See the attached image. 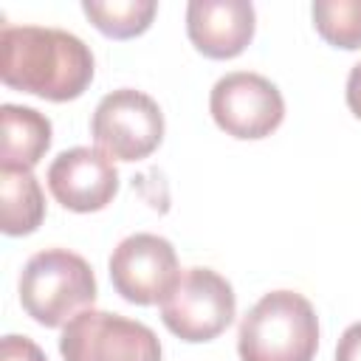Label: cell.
I'll return each instance as SVG.
<instances>
[{
  "label": "cell",
  "mask_w": 361,
  "mask_h": 361,
  "mask_svg": "<svg viewBox=\"0 0 361 361\" xmlns=\"http://www.w3.org/2000/svg\"><path fill=\"white\" fill-rule=\"evenodd\" d=\"M93 54L71 31L42 25H3L0 79L48 102L79 99L93 82Z\"/></svg>",
  "instance_id": "cell-1"
},
{
  "label": "cell",
  "mask_w": 361,
  "mask_h": 361,
  "mask_svg": "<svg viewBox=\"0 0 361 361\" xmlns=\"http://www.w3.org/2000/svg\"><path fill=\"white\" fill-rule=\"evenodd\" d=\"M319 319L296 290L265 293L240 322L237 353L243 361H313Z\"/></svg>",
  "instance_id": "cell-2"
},
{
  "label": "cell",
  "mask_w": 361,
  "mask_h": 361,
  "mask_svg": "<svg viewBox=\"0 0 361 361\" xmlns=\"http://www.w3.org/2000/svg\"><path fill=\"white\" fill-rule=\"evenodd\" d=\"M96 302V276L68 248L37 251L20 274V305L42 327H62Z\"/></svg>",
  "instance_id": "cell-3"
},
{
  "label": "cell",
  "mask_w": 361,
  "mask_h": 361,
  "mask_svg": "<svg viewBox=\"0 0 361 361\" xmlns=\"http://www.w3.org/2000/svg\"><path fill=\"white\" fill-rule=\"evenodd\" d=\"M237 313V296L212 268H186L175 290L161 302V319L172 336L189 344L217 338Z\"/></svg>",
  "instance_id": "cell-4"
},
{
  "label": "cell",
  "mask_w": 361,
  "mask_h": 361,
  "mask_svg": "<svg viewBox=\"0 0 361 361\" xmlns=\"http://www.w3.org/2000/svg\"><path fill=\"white\" fill-rule=\"evenodd\" d=\"M90 135L113 161H141L164 141V113L158 102L141 90L118 87L93 110Z\"/></svg>",
  "instance_id": "cell-5"
},
{
  "label": "cell",
  "mask_w": 361,
  "mask_h": 361,
  "mask_svg": "<svg viewBox=\"0 0 361 361\" xmlns=\"http://www.w3.org/2000/svg\"><path fill=\"white\" fill-rule=\"evenodd\" d=\"M59 353L65 361H161V341L135 319L90 307L65 324Z\"/></svg>",
  "instance_id": "cell-6"
},
{
  "label": "cell",
  "mask_w": 361,
  "mask_h": 361,
  "mask_svg": "<svg viewBox=\"0 0 361 361\" xmlns=\"http://www.w3.org/2000/svg\"><path fill=\"white\" fill-rule=\"evenodd\" d=\"M214 124L240 141L271 135L285 118V99L279 87L251 71H234L214 82L209 96Z\"/></svg>",
  "instance_id": "cell-7"
},
{
  "label": "cell",
  "mask_w": 361,
  "mask_h": 361,
  "mask_svg": "<svg viewBox=\"0 0 361 361\" xmlns=\"http://www.w3.org/2000/svg\"><path fill=\"white\" fill-rule=\"evenodd\" d=\"M110 282L133 305H158L180 282V265L166 237L138 231L124 237L110 254Z\"/></svg>",
  "instance_id": "cell-8"
},
{
  "label": "cell",
  "mask_w": 361,
  "mask_h": 361,
  "mask_svg": "<svg viewBox=\"0 0 361 361\" xmlns=\"http://www.w3.org/2000/svg\"><path fill=\"white\" fill-rule=\"evenodd\" d=\"M48 189L54 200L71 212H102L118 192V169L99 147H73L51 161Z\"/></svg>",
  "instance_id": "cell-9"
},
{
  "label": "cell",
  "mask_w": 361,
  "mask_h": 361,
  "mask_svg": "<svg viewBox=\"0 0 361 361\" xmlns=\"http://www.w3.org/2000/svg\"><path fill=\"white\" fill-rule=\"evenodd\" d=\"M257 14L248 0H192L186 6V34L209 59H234L254 39Z\"/></svg>",
  "instance_id": "cell-10"
},
{
  "label": "cell",
  "mask_w": 361,
  "mask_h": 361,
  "mask_svg": "<svg viewBox=\"0 0 361 361\" xmlns=\"http://www.w3.org/2000/svg\"><path fill=\"white\" fill-rule=\"evenodd\" d=\"M3 144L0 169H34L51 147V121L34 107L3 104L0 107Z\"/></svg>",
  "instance_id": "cell-11"
},
{
  "label": "cell",
  "mask_w": 361,
  "mask_h": 361,
  "mask_svg": "<svg viewBox=\"0 0 361 361\" xmlns=\"http://www.w3.org/2000/svg\"><path fill=\"white\" fill-rule=\"evenodd\" d=\"M45 220V195L31 169H0V228L25 237Z\"/></svg>",
  "instance_id": "cell-12"
},
{
  "label": "cell",
  "mask_w": 361,
  "mask_h": 361,
  "mask_svg": "<svg viewBox=\"0 0 361 361\" xmlns=\"http://www.w3.org/2000/svg\"><path fill=\"white\" fill-rule=\"evenodd\" d=\"M82 11L110 39H133L152 25L158 3L152 0H85Z\"/></svg>",
  "instance_id": "cell-13"
},
{
  "label": "cell",
  "mask_w": 361,
  "mask_h": 361,
  "mask_svg": "<svg viewBox=\"0 0 361 361\" xmlns=\"http://www.w3.org/2000/svg\"><path fill=\"white\" fill-rule=\"evenodd\" d=\"M310 14L324 42L344 51L361 48V0H316Z\"/></svg>",
  "instance_id": "cell-14"
},
{
  "label": "cell",
  "mask_w": 361,
  "mask_h": 361,
  "mask_svg": "<svg viewBox=\"0 0 361 361\" xmlns=\"http://www.w3.org/2000/svg\"><path fill=\"white\" fill-rule=\"evenodd\" d=\"M0 361H48L39 344H34L28 336H3L0 341Z\"/></svg>",
  "instance_id": "cell-15"
},
{
  "label": "cell",
  "mask_w": 361,
  "mask_h": 361,
  "mask_svg": "<svg viewBox=\"0 0 361 361\" xmlns=\"http://www.w3.org/2000/svg\"><path fill=\"white\" fill-rule=\"evenodd\" d=\"M336 361H361V322L350 324L338 344H336Z\"/></svg>",
  "instance_id": "cell-16"
},
{
  "label": "cell",
  "mask_w": 361,
  "mask_h": 361,
  "mask_svg": "<svg viewBox=\"0 0 361 361\" xmlns=\"http://www.w3.org/2000/svg\"><path fill=\"white\" fill-rule=\"evenodd\" d=\"M347 107L353 110V116L361 118V62L353 65V71L347 76Z\"/></svg>",
  "instance_id": "cell-17"
}]
</instances>
